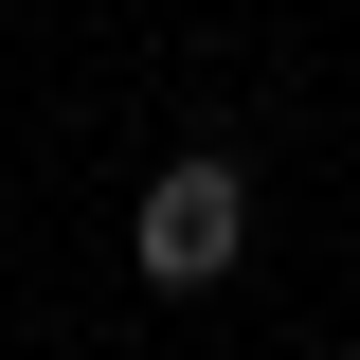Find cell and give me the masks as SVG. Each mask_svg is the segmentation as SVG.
Masks as SVG:
<instances>
[{"label":"cell","instance_id":"cell-1","mask_svg":"<svg viewBox=\"0 0 360 360\" xmlns=\"http://www.w3.org/2000/svg\"><path fill=\"white\" fill-rule=\"evenodd\" d=\"M234 252H252V162H234V144H180V162L127 198V270L144 288H217Z\"/></svg>","mask_w":360,"mask_h":360}]
</instances>
